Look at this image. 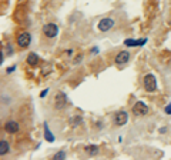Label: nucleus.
Returning <instances> with one entry per match:
<instances>
[{"mask_svg": "<svg viewBox=\"0 0 171 160\" xmlns=\"http://www.w3.org/2000/svg\"><path fill=\"white\" fill-rule=\"evenodd\" d=\"M143 86H144V89L147 90L148 93L156 92V90H157V79H156V76L152 75V73L145 75L144 77H143Z\"/></svg>", "mask_w": 171, "mask_h": 160, "instance_id": "1", "label": "nucleus"}, {"mask_svg": "<svg viewBox=\"0 0 171 160\" xmlns=\"http://www.w3.org/2000/svg\"><path fill=\"white\" fill-rule=\"evenodd\" d=\"M43 34H44V37L47 39H54L57 37V34H59V27L57 24L54 23H47L43 26Z\"/></svg>", "mask_w": 171, "mask_h": 160, "instance_id": "2", "label": "nucleus"}, {"mask_svg": "<svg viewBox=\"0 0 171 160\" xmlns=\"http://www.w3.org/2000/svg\"><path fill=\"white\" fill-rule=\"evenodd\" d=\"M127 122H128V113L126 110H120L113 116V123L115 126H124Z\"/></svg>", "mask_w": 171, "mask_h": 160, "instance_id": "3", "label": "nucleus"}, {"mask_svg": "<svg viewBox=\"0 0 171 160\" xmlns=\"http://www.w3.org/2000/svg\"><path fill=\"white\" fill-rule=\"evenodd\" d=\"M30 43H31V34H30L29 32H23V33H20L19 36H17V46H19L20 49L29 47Z\"/></svg>", "mask_w": 171, "mask_h": 160, "instance_id": "4", "label": "nucleus"}, {"mask_svg": "<svg viewBox=\"0 0 171 160\" xmlns=\"http://www.w3.org/2000/svg\"><path fill=\"white\" fill-rule=\"evenodd\" d=\"M113 26H114V20H113L111 17H104V19H101L100 22H98L97 29L100 30V32H103V33H106L108 30H111Z\"/></svg>", "mask_w": 171, "mask_h": 160, "instance_id": "5", "label": "nucleus"}, {"mask_svg": "<svg viewBox=\"0 0 171 160\" xmlns=\"http://www.w3.org/2000/svg\"><path fill=\"white\" fill-rule=\"evenodd\" d=\"M133 115L134 116H145L148 115V106L144 102H137L133 106Z\"/></svg>", "mask_w": 171, "mask_h": 160, "instance_id": "6", "label": "nucleus"}, {"mask_svg": "<svg viewBox=\"0 0 171 160\" xmlns=\"http://www.w3.org/2000/svg\"><path fill=\"white\" fill-rule=\"evenodd\" d=\"M128 60H130V53L127 52V50H121L115 54V59H114V63L117 66H123V64L128 63Z\"/></svg>", "mask_w": 171, "mask_h": 160, "instance_id": "7", "label": "nucleus"}, {"mask_svg": "<svg viewBox=\"0 0 171 160\" xmlns=\"http://www.w3.org/2000/svg\"><path fill=\"white\" fill-rule=\"evenodd\" d=\"M67 106V97L64 93H61V92H59V93L56 94V97H54V107L57 109V110H61L63 107H66Z\"/></svg>", "mask_w": 171, "mask_h": 160, "instance_id": "8", "label": "nucleus"}, {"mask_svg": "<svg viewBox=\"0 0 171 160\" xmlns=\"http://www.w3.org/2000/svg\"><path fill=\"white\" fill-rule=\"evenodd\" d=\"M19 129H20V124L16 122V120H9V122L4 123V130L7 132V133H10V134L17 133Z\"/></svg>", "mask_w": 171, "mask_h": 160, "instance_id": "9", "label": "nucleus"}, {"mask_svg": "<svg viewBox=\"0 0 171 160\" xmlns=\"http://www.w3.org/2000/svg\"><path fill=\"white\" fill-rule=\"evenodd\" d=\"M144 43H147V39H141V40H133V39H127L124 40V45L127 47H137V46H143Z\"/></svg>", "mask_w": 171, "mask_h": 160, "instance_id": "10", "label": "nucleus"}, {"mask_svg": "<svg viewBox=\"0 0 171 160\" xmlns=\"http://www.w3.org/2000/svg\"><path fill=\"white\" fill-rule=\"evenodd\" d=\"M26 62H27V64H29V66H37L39 64V56L37 54H36V53H29V54H27V57H26Z\"/></svg>", "mask_w": 171, "mask_h": 160, "instance_id": "11", "label": "nucleus"}, {"mask_svg": "<svg viewBox=\"0 0 171 160\" xmlns=\"http://www.w3.org/2000/svg\"><path fill=\"white\" fill-rule=\"evenodd\" d=\"M10 152V145H9L7 140H2L0 141V156H6L7 153Z\"/></svg>", "mask_w": 171, "mask_h": 160, "instance_id": "12", "label": "nucleus"}, {"mask_svg": "<svg viewBox=\"0 0 171 160\" xmlns=\"http://www.w3.org/2000/svg\"><path fill=\"white\" fill-rule=\"evenodd\" d=\"M84 152L87 153L89 156H96V154H98L100 149H98V146H96V145H89L84 147Z\"/></svg>", "mask_w": 171, "mask_h": 160, "instance_id": "13", "label": "nucleus"}, {"mask_svg": "<svg viewBox=\"0 0 171 160\" xmlns=\"http://www.w3.org/2000/svg\"><path fill=\"white\" fill-rule=\"evenodd\" d=\"M43 127H44V137H46V140L50 141V143H53V141H54V134L50 132L48 124H47V123H44V124H43Z\"/></svg>", "mask_w": 171, "mask_h": 160, "instance_id": "14", "label": "nucleus"}, {"mask_svg": "<svg viewBox=\"0 0 171 160\" xmlns=\"http://www.w3.org/2000/svg\"><path fill=\"white\" fill-rule=\"evenodd\" d=\"M81 123H83V117H81V116H74V117H71V119H70V124L73 127L78 126V124H81Z\"/></svg>", "mask_w": 171, "mask_h": 160, "instance_id": "15", "label": "nucleus"}, {"mask_svg": "<svg viewBox=\"0 0 171 160\" xmlns=\"http://www.w3.org/2000/svg\"><path fill=\"white\" fill-rule=\"evenodd\" d=\"M66 157V152L64 150H60V152H57L54 156H53V159L54 160H61V159H64Z\"/></svg>", "mask_w": 171, "mask_h": 160, "instance_id": "16", "label": "nucleus"}, {"mask_svg": "<svg viewBox=\"0 0 171 160\" xmlns=\"http://www.w3.org/2000/svg\"><path fill=\"white\" fill-rule=\"evenodd\" d=\"M81 60H83V54H77V56H76V59L73 60V63L78 64V63H81Z\"/></svg>", "mask_w": 171, "mask_h": 160, "instance_id": "17", "label": "nucleus"}, {"mask_svg": "<svg viewBox=\"0 0 171 160\" xmlns=\"http://www.w3.org/2000/svg\"><path fill=\"white\" fill-rule=\"evenodd\" d=\"M164 112L167 113V115H171V102L167 104V106H165V107H164Z\"/></svg>", "mask_w": 171, "mask_h": 160, "instance_id": "18", "label": "nucleus"}, {"mask_svg": "<svg viewBox=\"0 0 171 160\" xmlns=\"http://www.w3.org/2000/svg\"><path fill=\"white\" fill-rule=\"evenodd\" d=\"M16 70V66H15V64H13V66H10V67H9V69H7V70H6V73H13V71H15Z\"/></svg>", "mask_w": 171, "mask_h": 160, "instance_id": "19", "label": "nucleus"}, {"mask_svg": "<svg viewBox=\"0 0 171 160\" xmlns=\"http://www.w3.org/2000/svg\"><path fill=\"white\" fill-rule=\"evenodd\" d=\"M47 93H48V89L43 90V92H41V93H40V97H46V96H47Z\"/></svg>", "mask_w": 171, "mask_h": 160, "instance_id": "20", "label": "nucleus"}, {"mask_svg": "<svg viewBox=\"0 0 171 160\" xmlns=\"http://www.w3.org/2000/svg\"><path fill=\"white\" fill-rule=\"evenodd\" d=\"M165 132H167V129H165V127H161V129H160V133H165Z\"/></svg>", "mask_w": 171, "mask_h": 160, "instance_id": "21", "label": "nucleus"}]
</instances>
